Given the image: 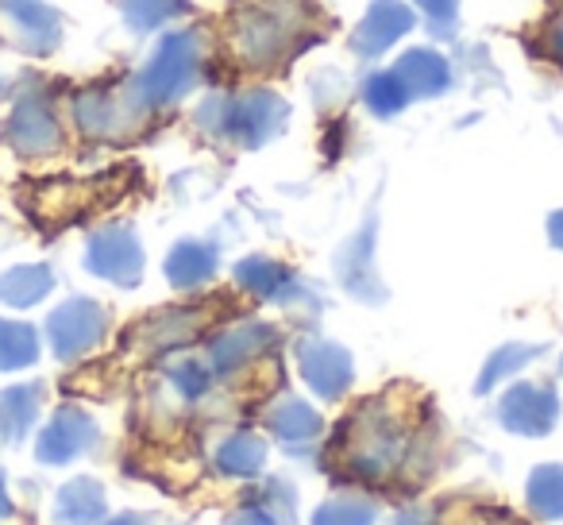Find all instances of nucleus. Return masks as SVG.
<instances>
[{
    "instance_id": "obj_1",
    "label": "nucleus",
    "mask_w": 563,
    "mask_h": 525,
    "mask_svg": "<svg viewBox=\"0 0 563 525\" xmlns=\"http://www.w3.org/2000/svg\"><path fill=\"white\" fill-rule=\"evenodd\" d=\"M224 55L247 74L286 70L317 40L309 0H232L224 17Z\"/></svg>"
},
{
    "instance_id": "obj_2",
    "label": "nucleus",
    "mask_w": 563,
    "mask_h": 525,
    "mask_svg": "<svg viewBox=\"0 0 563 525\" xmlns=\"http://www.w3.org/2000/svg\"><path fill=\"white\" fill-rule=\"evenodd\" d=\"M332 456H340L344 475L355 479V483H386L394 471H401L413 460L409 409L394 398V391L383 394V398L360 402L340 429Z\"/></svg>"
},
{
    "instance_id": "obj_3",
    "label": "nucleus",
    "mask_w": 563,
    "mask_h": 525,
    "mask_svg": "<svg viewBox=\"0 0 563 525\" xmlns=\"http://www.w3.org/2000/svg\"><path fill=\"white\" fill-rule=\"evenodd\" d=\"M209 51V32L201 24L166 28L155 47H151L147 63L132 74V89L143 101V109L155 117V112H166L186 101L201 86Z\"/></svg>"
},
{
    "instance_id": "obj_4",
    "label": "nucleus",
    "mask_w": 563,
    "mask_h": 525,
    "mask_svg": "<svg viewBox=\"0 0 563 525\" xmlns=\"http://www.w3.org/2000/svg\"><path fill=\"white\" fill-rule=\"evenodd\" d=\"M286 120H290V105L266 86H251L240 89V94L217 89L194 109V124L205 135L235 143L243 151H255L263 143H271L274 135H282Z\"/></svg>"
},
{
    "instance_id": "obj_5",
    "label": "nucleus",
    "mask_w": 563,
    "mask_h": 525,
    "mask_svg": "<svg viewBox=\"0 0 563 525\" xmlns=\"http://www.w3.org/2000/svg\"><path fill=\"white\" fill-rule=\"evenodd\" d=\"M151 112L135 97L132 78L86 86L70 97V124L89 143H124L147 128Z\"/></svg>"
},
{
    "instance_id": "obj_6",
    "label": "nucleus",
    "mask_w": 563,
    "mask_h": 525,
    "mask_svg": "<svg viewBox=\"0 0 563 525\" xmlns=\"http://www.w3.org/2000/svg\"><path fill=\"white\" fill-rule=\"evenodd\" d=\"M4 140L24 158H51L66 147V117L51 89L27 86L12 97V112L4 120Z\"/></svg>"
},
{
    "instance_id": "obj_7",
    "label": "nucleus",
    "mask_w": 563,
    "mask_h": 525,
    "mask_svg": "<svg viewBox=\"0 0 563 525\" xmlns=\"http://www.w3.org/2000/svg\"><path fill=\"white\" fill-rule=\"evenodd\" d=\"M104 337H109V309L93 298L63 302L47 321L51 348H55V356L66 363L81 360V356H89L93 348H101Z\"/></svg>"
},
{
    "instance_id": "obj_8",
    "label": "nucleus",
    "mask_w": 563,
    "mask_h": 525,
    "mask_svg": "<svg viewBox=\"0 0 563 525\" xmlns=\"http://www.w3.org/2000/svg\"><path fill=\"white\" fill-rule=\"evenodd\" d=\"M0 28L9 32V43L32 58H47L63 47V12L47 0H0Z\"/></svg>"
},
{
    "instance_id": "obj_9",
    "label": "nucleus",
    "mask_w": 563,
    "mask_h": 525,
    "mask_svg": "<svg viewBox=\"0 0 563 525\" xmlns=\"http://www.w3.org/2000/svg\"><path fill=\"white\" fill-rule=\"evenodd\" d=\"M86 267H89V275L104 278V283H112V286H140L147 255H143L140 236L128 225H104L89 236Z\"/></svg>"
},
{
    "instance_id": "obj_10",
    "label": "nucleus",
    "mask_w": 563,
    "mask_h": 525,
    "mask_svg": "<svg viewBox=\"0 0 563 525\" xmlns=\"http://www.w3.org/2000/svg\"><path fill=\"white\" fill-rule=\"evenodd\" d=\"M417 20L421 17L413 12L409 0H371V9L363 12V20L347 35V47L363 63H375V58H383L386 51H394L413 32Z\"/></svg>"
},
{
    "instance_id": "obj_11",
    "label": "nucleus",
    "mask_w": 563,
    "mask_h": 525,
    "mask_svg": "<svg viewBox=\"0 0 563 525\" xmlns=\"http://www.w3.org/2000/svg\"><path fill=\"white\" fill-rule=\"evenodd\" d=\"M212 314L209 306H170L147 314L132 329V348H140L143 356H166L174 348H186L189 340H197L209 329Z\"/></svg>"
},
{
    "instance_id": "obj_12",
    "label": "nucleus",
    "mask_w": 563,
    "mask_h": 525,
    "mask_svg": "<svg viewBox=\"0 0 563 525\" xmlns=\"http://www.w3.org/2000/svg\"><path fill=\"white\" fill-rule=\"evenodd\" d=\"M274 344H278V332L266 321L224 325V329L209 340V368L217 371V375H235V371L255 368Z\"/></svg>"
},
{
    "instance_id": "obj_13",
    "label": "nucleus",
    "mask_w": 563,
    "mask_h": 525,
    "mask_svg": "<svg viewBox=\"0 0 563 525\" xmlns=\"http://www.w3.org/2000/svg\"><path fill=\"white\" fill-rule=\"evenodd\" d=\"M298 368H301V379L309 383V391L321 394V398L336 402L347 394L352 386V356L344 352L340 344L332 340H321V337H309L298 344Z\"/></svg>"
},
{
    "instance_id": "obj_14",
    "label": "nucleus",
    "mask_w": 563,
    "mask_h": 525,
    "mask_svg": "<svg viewBox=\"0 0 563 525\" xmlns=\"http://www.w3.org/2000/svg\"><path fill=\"white\" fill-rule=\"evenodd\" d=\"M498 417L509 433H525V437H544L560 417V398L552 386L544 383H517L501 394Z\"/></svg>"
},
{
    "instance_id": "obj_15",
    "label": "nucleus",
    "mask_w": 563,
    "mask_h": 525,
    "mask_svg": "<svg viewBox=\"0 0 563 525\" xmlns=\"http://www.w3.org/2000/svg\"><path fill=\"white\" fill-rule=\"evenodd\" d=\"M235 286L243 294H251L255 302H278V306H294V302L306 298V286L298 283L286 263L271 255H247L235 267Z\"/></svg>"
},
{
    "instance_id": "obj_16",
    "label": "nucleus",
    "mask_w": 563,
    "mask_h": 525,
    "mask_svg": "<svg viewBox=\"0 0 563 525\" xmlns=\"http://www.w3.org/2000/svg\"><path fill=\"white\" fill-rule=\"evenodd\" d=\"M336 271H340V283L352 298L360 302H383V283H378V271H375V225H363L352 240L340 248L336 255Z\"/></svg>"
},
{
    "instance_id": "obj_17",
    "label": "nucleus",
    "mask_w": 563,
    "mask_h": 525,
    "mask_svg": "<svg viewBox=\"0 0 563 525\" xmlns=\"http://www.w3.org/2000/svg\"><path fill=\"white\" fill-rule=\"evenodd\" d=\"M401 81H406L409 97L424 101V97H440L452 89V58L437 47H409L390 66Z\"/></svg>"
},
{
    "instance_id": "obj_18",
    "label": "nucleus",
    "mask_w": 563,
    "mask_h": 525,
    "mask_svg": "<svg viewBox=\"0 0 563 525\" xmlns=\"http://www.w3.org/2000/svg\"><path fill=\"white\" fill-rule=\"evenodd\" d=\"M93 440H97V425L89 422L81 409L63 406L55 417H51L47 429L40 433L35 452H40L43 463H66V460H74V456L86 452Z\"/></svg>"
},
{
    "instance_id": "obj_19",
    "label": "nucleus",
    "mask_w": 563,
    "mask_h": 525,
    "mask_svg": "<svg viewBox=\"0 0 563 525\" xmlns=\"http://www.w3.org/2000/svg\"><path fill=\"white\" fill-rule=\"evenodd\" d=\"M220 267V251L209 240H178L166 255V278L174 291H201Z\"/></svg>"
},
{
    "instance_id": "obj_20",
    "label": "nucleus",
    "mask_w": 563,
    "mask_h": 525,
    "mask_svg": "<svg viewBox=\"0 0 563 525\" xmlns=\"http://www.w3.org/2000/svg\"><path fill=\"white\" fill-rule=\"evenodd\" d=\"M51 291H55V271L47 263H24V267H12L0 275V302L12 309L40 306Z\"/></svg>"
},
{
    "instance_id": "obj_21",
    "label": "nucleus",
    "mask_w": 563,
    "mask_h": 525,
    "mask_svg": "<svg viewBox=\"0 0 563 525\" xmlns=\"http://www.w3.org/2000/svg\"><path fill=\"white\" fill-rule=\"evenodd\" d=\"M40 406H43V386L35 383L0 391V437L4 440L24 437L35 425V417H40Z\"/></svg>"
},
{
    "instance_id": "obj_22",
    "label": "nucleus",
    "mask_w": 563,
    "mask_h": 525,
    "mask_svg": "<svg viewBox=\"0 0 563 525\" xmlns=\"http://www.w3.org/2000/svg\"><path fill=\"white\" fill-rule=\"evenodd\" d=\"M266 425L274 429V437L286 440V445H306L321 433V417L309 402L301 398H278L266 414Z\"/></svg>"
},
{
    "instance_id": "obj_23",
    "label": "nucleus",
    "mask_w": 563,
    "mask_h": 525,
    "mask_svg": "<svg viewBox=\"0 0 563 525\" xmlns=\"http://www.w3.org/2000/svg\"><path fill=\"white\" fill-rule=\"evenodd\" d=\"M55 510H58V522L97 525V522H104V491L93 479H74L70 486H63Z\"/></svg>"
},
{
    "instance_id": "obj_24",
    "label": "nucleus",
    "mask_w": 563,
    "mask_h": 525,
    "mask_svg": "<svg viewBox=\"0 0 563 525\" xmlns=\"http://www.w3.org/2000/svg\"><path fill=\"white\" fill-rule=\"evenodd\" d=\"M186 0H120V17L135 35L166 32L174 20L186 17Z\"/></svg>"
},
{
    "instance_id": "obj_25",
    "label": "nucleus",
    "mask_w": 563,
    "mask_h": 525,
    "mask_svg": "<svg viewBox=\"0 0 563 525\" xmlns=\"http://www.w3.org/2000/svg\"><path fill=\"white\" fill-rule=\"evenodd\" d=\"M263 460H266V448L251 429L232 433V437H224L217 448V468L224 471V475H240V479L258 475Z\"/></svg>"
},
{
    "instance_id": "obj_26",
    "label": "nucleus",
    "mask_w": 563,
    "mask_h": 525,
    "mask_svg": "<svg viewBox=\"0 0 563 525\" xmlns=\"http://www.w3.org/2000/svg\"><path fill=\"white\" fill-rule=\"evenodd\" d=\"M360 97H363V105H367V109L375 112V117H398V112H406L409 105H413V97H409L406 81H401L394 70L367 74V81H363Z\"/></svg>"
},
{
    "instance_id": "obj_27",
    "label": "nucleus",
    "mask_w": 563,
    "mask_h": 525,
    "mask_svg": "<svg viewBox=\"0 0 563 525\" xmlns=\"http://www.w3.org/2000/svg\"><path fill=\"white\" fill-rule=\"evenodd\" d=\"M40 360V332L24 321L0 317V371H24Z\"/></svg>"
},
{
    "instance_id": "obj_28",
    "label": "nucleus",
    "mask_w": 563,
    "mask_h": 525,
    "mask_svg": "<svg viewBox=\"0 0 563 525\" xmlns=\"http://www.w3.org/2000/svg\"><path fill=\"white\" fill-rule=\"evenodd\" d=\"M544 352L540 344H501L498 352L486 360L483 375H478V394L494 391L498 383H506L509 375H517V371L525 368V363H532L537 356Z\"/></svg>"
},
{
    "instance_id": "obj_29",
    "label": "nucleus",
    "mask_w": 563,
    "mask_h": 525,
    "mask_svg": "<svg viewBox=\"0 0 563 525\" xmlns=\"http://www.w3.org/2000/svg\"><path fill=\"white\" fill-rule=\"evenodd\" d=\"M163 375H166V386H170L181 402H201L205 394L212 391V375H217V371L201 360H174V363H166Z\"/></svg>"
},
{
    "instance_id": "obj_30",
    "label": "nucleus",
    "mask_w": 563,
    "mask_h": 525,
    "mask_svg": "<svg viewBox=\"0 0 563 525\" xmlns=\"http://www.w3.org/2000/svg\"><path fill=\"white\" fill-rule=\"evenodd\" d=\"M529 510L537 517H563V468L544 463L529 475Z\"/></svg>"
},
{
    "instance_id": "obj_31",
    "label": "nucleus",
    "mask_w": 563,
    "mask_h": 525,
    "mask_svg": "<svg viewBox=\"0 0 563 525\" xmlns=\"http://www.w3.org/2000/svg\"><path fill=\"white\" fill-rule=\"evenodd\" d=\"M413 12L424 20L432 40H455V28H460V4L463 0H409Z\"/></svg>"
},
{
    "instance_id": "obj_32",
    "label": "nucleus",
    "mask_w": 563,
    "mask_h": 525,
    "mask_svg": "<svg viewBox=\"0 0 563 525\" xmlns=\"http://www.w3.org/2000/svg\"><path fill=\"white\" fill-rule=\"evenodd\" d=\"M371 506L360 499H336L329 502V506L317 510L313 525H371Z\"/></svg>"
},
{
    "instance_id": "obj_33",
    "label": "nucleus",
    "mask_w": 563,
    "mask_h": 525,
    "mask_svg": "<svg viewBox=\"0 0 563 525\" xmlns=\"http://www.w3.org/2000/svg\"><path fill=\"white\" fill-rule=\"evenodd\" d=\"M448 525H525V522L498 506H463L460 514L448 517Z\"/></svg>"
},
{
    "instance_id": "obj_34",
    "label": "nucleus",
    "mask_w": 563,
    "mask_h": 525,
    "mask_svg": "<svg viewBox=\"0 0 563 525\" xmlns=\"http://www.w3.org/2000/svg\"><path fill=\"white\" fill-rule=\"evenodd\" d=\"M540 51H544L552 63L563 66V4L548 17V24L540 28Z\"/></svg>"
},
{
    "instance_id": "obj_35",
    "label": "nucleus",
    "mask_w": 563,
    "mask_h": 525,
    "mask_svg": "<svg viewBox=\"0 0 563 525\" xmlns=\"http://www.w3.org/2000/svg\"><path fill=\"white\" fill-rule=\"evenodd\" d=\"M548 236H552L555 248H563V209L552 212V220H548Z\"/></svg>"
},
{
    "instance_id": "obj_36",
    "label": "nucleus",
    "mask_w": 563,
    "mask_h": 525,
    "mask_svg": "<svg viewBox=\"0 0 563 525\" xmlns=\"http://www.w3.org/2000/svg\"><path fill=\"white\" fill-rule=\"evenodd\" d=\"M235 525H278V522H274L271 514H258V510H251V514H243Z\"/></svg>"
},
{
    "instance_id": "obj_37",
    "label": "nucleus",
    "mask_w": 563,
    "mask_h": 525,
    "mask_svg": "<svg viewBox=\"0 0 563 525\" xmlns=\"http://www.w3.org/2000/svg\"><path fill=\"white\" fill-rule=\"evenodd\" d=\"M12 514V499H9V486H4V475H0V517Z\"/></svg>"
},
{
    "instance_id": "obj_38",
    "label": "nucleus",
    "mask_w": 563,
    "mask_h": 525,
    "mask_svg": "<svg viewBox=\"0 0 563 525\" xmlns=\"http://www.w3.org/2000/svg\"><path fill=\"white\" fill-rule=\"evenodd\" d=\"M9 94H12V81L4 78V74H0V101H4V97H9Z\"/></svg>"
},
{
    "instance_id": "obj_39",
    "label": "nucleus",
    "mask_w": 563,
    "mask_h": 525,
    "mask_svg": "<svg viewBox=\"0 0 563 525\" xmlns=\"http://www.w3.org/2000/svg\"><path fill=\"white\" fill-rule=\"evenodd\" d=\"M109 525H143V522H140V517H128L124 514V517H117V522H109Z\"/></svg>"
},
{
    "instance_id": "obj_40",
    "label": "nucleus",
    "mask_w": 563,
    "mask_h": 525,
    "mask_svg": "<svg viewBox=\"0 0 563 525\" xmlns=\"http://www.w3.org/2000/svg\"><path fill=\"white\" fill-rule=\"evenodd\" d=\"M560 371H563V368H560Z\"/></svg>"
}]
</instances>
